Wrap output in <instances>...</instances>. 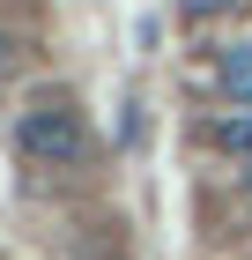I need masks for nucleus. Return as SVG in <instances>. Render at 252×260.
Returning a JSON list of instances; mask_svg holds the SVG:
<instances>
[{
	"instance_id": "4",
	"label": "nucleus",
	"mask_w": 252,
	"mask_h": 260,
	"mask_svg": "<svg viewBox=\"0 0 252 260\" xmlns=\"http://www.w3.org/2000/svg\"><path fill=\"white\" fill-rule=\"evenodd\" d=\"M223 8H237V0H186V15H193V22H208V15H223Z\"/></svg>"
},
{
	"instance_id": "5",
	"label": "nucleus",
	"mask_w": 252,
	"mask_h": 260,
	"mask_svg": "<svg viewBox=\"0 0 252 260\" xmlns=\"http://www.w3.org/2000/svg\"><path fill=\"white\" fill-rule=\"evenodd\" d=\"M8 60H15V52H8V38H0V75H8Z\"/></svg>"
},
{
	"instance_id": "2",
	"label": "nucleus",
	"mask_w": 252,
	"mask_h": 260,
	"mask_svg": "<svg viewBox=\"0 0 252 260\" xmlns=\"http://www.w3.org/2000/svg\"><path fill=\"white\" fill-rule=\"evenodd\" d=\"M223 97L252 104V45H230V52H223Z\"/></svg>"
},
{
	"instance_id": "6",
	"label": "nucleus",
	"mask_w": 252,
	"mask_h": 260,
	"mask_svg": "<svg viewBox=\"0 0 252 260\" xmlns=\"http://www.w3.org/2000/svg\"><path fill=\"white\" fill-rule=\"evenodd\" d=\"M245 193H252V156H245Z\"/></svg>"
},
{
	"instance_id": "3",
	"label": "nucleus",
	"mask_w": 252,
	"mask_h": 260,
	"mask_svg": "<svg viewBox=\"0 0 252 260\" xmlns=\"http://www.w3.org/2000/svg\"><path fill=\"white\" fill-rule=\"evenodd\" d=\"M215 141H223L230 156H252V104L237 112V119H223V126H215Z\"/></svg>"
},
{
	"instance_id": "1",
	"label": "nucleus",
	"mask_w": 252,
	"mask_h": 260,
	"mask_svg": "<svg viewBox=\"0 0 252 260\" xmlns=\"http://www.w3.org/2000/svg\"><path fill=\"white\" fill-rule=\"evenodd\" d=\"M15 141H22V156H38V164H52V171H67V164H82L89 156V134H82V112L75 104H30L15 119Z\"/></svg>"
}]
</instances>
